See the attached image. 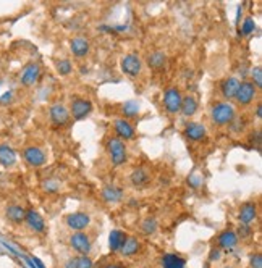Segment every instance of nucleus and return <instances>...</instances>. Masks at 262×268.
Returning a JSON list of instances; mask_svg holds the SVG:
<instances>
[{
	"mask_svg": "<svg viewBox=\"0 0 262 268\" xmlns=\"http://www.w3.org/2000/svg\"><path fill=\"white\" fill-rule=\"evenodd\" d=\"M107 147H109V155H110L112 165H115V167L123 165L126 162V158H128L125 142L121 139H118V137H110Z\"/></svg>",
	"mask_w": 262,
	"mask_h": 268,
	"instance_id": "obj_2",
	"label": "nucleus"
},
{
	"mask_svg": "<svg viewBox=\"0 0 262 268\" xmlns=\"http://www.w3.org/2000/svg\"><path fill=\"white\" fill-rule=\"evenodd\" d=\"M75 260H76V268H93V260L89 255H79Z\"/></svg>",
	"mask_w": 262,
	"mask_h": 268,
	"instance_id": "obj_33",
	"label": "nucleus"
},
{
	"mask_svg": "<svg viewBox=\"0 0 262 268\" xmlns=\"http://www.w3.org/2000/svg\"><path fill=\"white\" fill-rule=\"evenodd\" d=\"M65 222H67V226L70 230L78 233V231H83L88 228L89 223H91V217L84 212H73V213L67 215Z\"/></svg>",
	"mask_w": 262,
	"mask_h": 268,
	"instance_id": "obj_10",
	"label": "nucleus"
},
{
	"mask_svg": "<svg viewBox=\"0 0 262 268\" xmlns=\"http://www.w3.org/2000/svg\"><path fill=\"white\" fill-rule=\"evenodd\" d=\"M143 231L146 234H154L157 231V222H155V218H147V220L143 222Z\"/></svg>",
	"mask_w": 262,
	"mask_h": 268,
	"instance_id": "obj_30",
	"label": "nucleus"
},
{
	"mask_svg": "<svg viewBox=\"0 0 262 268\" xmlns=\"http://www.w3.org/2000/svg\"><path fill=\"white\" fill-rule=\"evenodd\" d=\"M139 249H141V242H139L136 238H126L125 244H123V247H121L120 252L123 255H126V257H129V255L138 254Z\"/></svg>",
	"mask_w": 262,
	"mask_h": 268,
	"instance_id": "obj_26",
	"label": "nucleus"
},
{
	"mask_svg": "<svg viewBox=\"0 0 262 268\" xmlns=\"http://www.w3.org/2000/svg\"><path fill=\"white\" fill-rule=\"evenodd\" d=\"M207 134V129L202 123H198V121H190L186 126H185V136L186 139H190L193 142H199L202 141L204 137Z\"/></svg>",
	"mask_w": 262,
	"mask_h": 268,
	"instance_id": "obj_12",
	"label": "nucleus"
},
{
	"mask_svg": "<svg viewBox=\"0 0 262 268\" xmlns=\"http://www.w3.org/2000/svg\"><path fill=\"white\" fill-rule=\"evenodd\" d=\"M93 112V102L83 97H73L70 103V117L73 120H83Z\"/></svg>",
	"mask_w": 262,
	"mask_h": 268,
	"instance_id": "obj_3",
	"label": "nucleus"
},
{
	"mask_svg": "<svg viewBox=\"0 0 262 268\" xmlns=\"http://www.w3.org/2000/svg\"><path fill=\"white\" fill-rule=\"evenodd\" d=\"M129 181L133 186H136V188H141V186L149 183V175H147L144 168H135L133 173L129 175Z\"/></svg>",
	"mask_w": 262,
	"mask_h": 268,
	"instance_id": "obj_24",
	"label": "nucleus"
},
{
	"mask_svg": "<svg viewBox=\"0 0 262 268\" xmlns=\"http://www.w3.org/2000/svg\"><path fill=\"white\" fill-rule=\"evenodd\" d=\"M251 78H252V84L256 87L262 86V68L260 67H254L251 70Z\"/></svg>",
	"mask_w": 262,
	"mask_h": 268,
	"instance_id": "obj_32",
	"label": "nucleus"
},
{
	"mask_svg": "<svg viewBox=\"0 0 262 268\" xmlns=\"http://www.w3.org/2000/svg\"><path fill=\"white\" fill-rule=\"evenodd\" d=\"M121 112L125 113V117L133 118V117H136L138 113H139V103L135 102V100H129V102L123 103V107H121Z\"/></svg>",
	"mask_w": 262,
	"mask_h": 268,
	"instance_id": "obj_28",
	"label": "nucleus"
},
{
	"mask_svg": "<svg viewBox=\"0 0 262 268\" xmlns=\"http://www.w3.org/2000/svg\"><path fill=\"white\" fill-rule=\"evenodd\" d=\"M40 78V67L39 63H29L24 67V70L20 75V84L24 87H31L34 86Z\"/></svg>",
	"mask_w": 262,
	"mask_h": 268,
	"instance_id": "obj_9",
	"label": "nucleus"
},
{
	"mask_svg": "<svg viewBox=\"0 0 262 268\" xmlns=\"http://www.w3.org/2000/svg\"><path fill=\"white\" fill-rule=\"evenodd\" d=\"M113 129H115V133H117V137L121 141H128V139H133L135 137V128L133 125L129 123V121L126 120H117L115 121V125H113Z\"/></svg>",
	"mask_w": 262,
	"mask_h": 268,
	"instance_id": "obj_16",
	"label": "nucleus"
},
{
	"mask_svg": "<svg viewBox=\"0 0 262 268\" xmlns=\"http://www.w3.org/2000/svg\"><path fill=\"white\" fill-rule=\"evenodd\" d=\"M23 158L29 167H42L47 162L46 152L37 145H29L23 150Z\"/></svg>",
	"mask_w": 262,
	"mask_h": 268,
	"instance_id": "obj_6",
	"label": "nucleus"
},
{
	"mask_svg": "<svg viewBox=\"0 0 262 268\" xmlns=\"http://www.w3.org/2000/svg\"><path fill=\"white\" fill-rule=\"evenodd\" d=\"M16 164V152L8 144H0V165L8 168Z\"/></svg>",
	"mask_w": 262,
	"mask_h": 268,
	"instance_id": "obj_19",
	"label": "nucleus"
},
{
	"mask_svg": "<svg viewBox=\"0 0 262 268\" xmlns=\"http://www.w3.org/2000/svg\"><path fill=\"white\" fill-rule=\"evenodd\" d=\"M24 223L28 225V228L34 233H42L46 230V222L44 218L40 217L39 212L36 210H26V215H24Z\"/></svg>",
	"mask_w": 262,
	"mask_h": 268,
	"instance_id": "obj_13",
	"label": "nucleus"
},
{
	"mask_svg": "<svg viewBox=\"0 0 262 268\" xmlns=\"http://www.w3.org/2000/svg\"><path fill=\"white\" fill-rule=\"evenodd\" d=\"M257 218V205L256 202H244L240 208V222L241 225L251 226Z\"/></svg>",
	"mask_w": 262,
	"mask_h": 268,
	"instance_id": "obj_14",
	"label": "nucleus"
},
{
	"mask_svg": "<svg viewBox=\"0 0 262 268\" xmlns=\"http://www.w3.org/2000/svg\"><path fill=\"white\" fill-rule=\"evenodd\" d=\"M70 246L79 255H88L89 250H91V239H89V236L84 231H78L75 234H71Z\"/></svg>",
	"mask_w": 262,
	"mask_h": 268,
	"instance_id": "obj_8",
	"label": "nucleus"
},
{
	"mask_svg": "<svg viewBox=\"0 0 262 268\" xmlns=\"http://www.w3.org/2000/svg\"><path fill=\"white\" fill-rule=\"evenodd\" d=\"M120 67H121V71H123L125 75H128V76H131V78H135V76H138L139 73H141V70H143V60L139 59L138 53L131 52V53L125 55L123 59H121Z\"/></svg>",
	"mask_w": 262,
	"mask_h": 268,
	"instance_id": "obj_5",
	"label": "nucleus"
},
{
	"mask_svg": "<svg viewBox=\"0 0 262 268\" xmlns=\"http://www.w3.org/2000/svg\"><path fill=\"white\" fill-rule=\"evenodd\" d=\"M24 215H26V210L18 204H10L5 208V217L7 220L13 223V225H21L24 223Z\"/></svg>",
	"mask_w": 262,
	"mask_h": 268,
	"instance_id": "obj_17",
	"label": "nucleus"
},
{
	"mask_svg": "<svg viewBox=\"0 0 262 268\" xmlns=\"http://www.w3.org/2000/svg\"><path fill=\"white\" fill-rule=\"evenodd\" d=\"M254 29H256V21L252 18H246L241 26V34L248 36V34H251V32H254Z\"/></svg>",
	"mask_w": 262,
	"mask_h": 268,
	"instance_id": "obj_31",
	"label": "nucleus"
},
{
	"mask_svg": "<svg viewBox=\"0 0 262 268\" xmlns=\"http://www.w3.org/2000/svg\"><path fill=\"white\" fill-rule=\"evenodd\" d=\"M225 268H233V266H225Z\"/></svg>",
	"mask_w": 262,
	"mask_h": 268,
	"instance_id": "obj_42",
	"label": "nucleus"
},
{
	"mask_svg": "<svg viewBox=\"0 0 262 268\" xmlns=\"http://www.w3.org/2000/svg\"><path fill=\"white\" fill-rule=\"evenodd\" d=\"M236 236H240V238H249V236H251V226L240 225V228H238V233H236Z\"/></svg>",
	"mask_w": 262,
	"mask_h": 268,
	"instance_id": "obj_35",
	"label": "nucleus"
},
{
	"mask_svg": "<svg viewBox=\"0 0 262 268\" xmlns=\"http://www.w3.org/2000/svg\"><path fill=\"white\" fill-rule=\"evenodd\" d=\"M210 120L219 126L230 125L235 120V107L230 102H217L210 109Z\"/></svg>",
	"mask_w": 262,
	"mask_h": 268,
	"instance_id": "obj_1",
	"label": "nucleus"
},
{
	"mask_svg": "<svg viewBox=\"0 0 262 268\" xmlns=\"http://www.w3.org/2000/svg\"><path fill=\"white\" fill-rule=\"evenodd\" d=\"M180 112L188 118L193 117L194 113L198 112V100H196L193 95H185L182 99V109H180Z\"/></svg>",
	"mask_w": 262,
	"mask_h": 268,
	"instance_id": "obj_23",
	"label": "nucleus"
},
{
	"mask_svg": "<svg viewBox=\"0 0 262 268\" xmlns=\"http://www.w3.org/2000/svg\"><path fill=\"white\" fill-rule=\"evenodd\" d=\"M165 62H167V57L163 52H152L149 57H147V63H149V67L154 70H160L165 67Z\"/></svg>",
	"mask_w": 262,
	"mask_h": 268,
	"instance_id": "obj_27",
	"label": "nucleus"
},
{
	"mask_svg": "<svg viewBox=\"0 0 262 268\" xmlns=\"http://www.w3.org/2000/svg\"><path fill=\"white\" fill-rule=\"evenodd\" d=\"M220 258V249L215 247V249H212V252H210V262H215Z\"/></svg>",
	"mask_w": 262,
	"mask_h": 268,
	"instance_id": "obj_37",
	"label": "nucleus"
},
{
	"mask_svg": "<svg viewBox=\"0 0 262 268\" xmlns=\"http://www.w3.org/2000/svg\"><path fill=\"white\" fill-rule=\"evenodd\" d=\"M121 197H123V191L117 186H107L102 189V199L109 204H115V202L121 200Z\"/></svg>",
	"mask_w": 262,
	"mask_h": 268,
	"instance_id": "obj_22",
	"label": "nucleus"
},
{
	"mask_svg": "<svg viewBox=\"0 0 262 268\" xmlns=\"http://www.w3.org/2000/svg\"><path fill=\"white\" fill-rule=\"evenodd\" d=\"M32 260H34V263L37 265V268H46L42 263H40V260H39V258H32Z\"/></svg>",
	"mask_w": 262,
	"mask_h": 268,
	"instance_id": "obj_41",
	"label": "nucleus"
},
{
	"mask_svg": "<svg viewBox=\"0 0 262 268\" xmlns=\"http://www.w3.org/2000/svg\"><path fill=\"white\" fill-rule=\"evenodd\" d=\"M105 268H125L123 265H120V263H110V265H107Z\"/></svg>",
	"mask_w": 262,
	"mask_h": 268,
	"instance_id": "obj_39",
	"label": "nucleus"
},
{
	"mask_svg": "<svg viewBox=\"0 0 262 268\" xmlns=\"http://www.w3.org/2000/svg\"><path fill=\"white\" fill-rule=\"evenodd\" d=\"M65 268H76V260H75V258H70V260L67 262V265H65Z\"/></svg>",
	"mask_w": 262,
	"mask_h": 268,
	"instance_id": "obj_38",
	"label": "nucleus"
},
{
	"mask_svg": "<svg viewBox=\"0 0 262 268\" xmlns=\"http://www.w3.org/2000/svg\"><path fill=\"white\" fill-rule=\"evenodd\" d=\"M236 242H238V236H236V233L233 231H224L222 234L219 236V249L220 250H230L236 246Z\"/></svg>",
	"mask_w": 262,
	"mask_h": 268,
	"instance_id": "obj_21",
	"label": "nucleus"
},
{
	"mask_svg": "<svg viewBox=\"0 0 262 268\" xmlns=\"http://www.w3.org/2000/svg\"><path fill=\"white\" fill-rule=\"evenodd\" d=\"M73 70V65L68 59H63L57 62V71H59V75L65 76V75H70Z\"/></svg>",
	"mask_w": 262,
	"mask_h": 268,
	"instance_id": "obj_29",
	"label": "nucleus"
},
{
	"mask_svg": "<svg viewBox=\"0 0 262 268\" xmlns=\"http://www.w3.org/2000/svg\"><path fill=\"white\" fill-rule=\"evenodd\" d=\"M185 265H186L185 258L177 254H165L162 257L163 268H185Z\"/></svg>",
	"mask_w": 262,
	"mask_h": 268,
	"instance_id": "obj_25",
	"label": "nucleus"
},
{
	"mask_svg": "<svg viewBox=\"0 0 262 268\" xmlns=\"http://www.w3.org/2000/svg\"><path fill=\"white\" fill-rule=\"evenodd\" d=\"M240 84L241 83H240L238 78L230 76V78H227V79L222 81V83H220V92H222V95L225 97V99L232 100V99H235L236 92H238Z\"/></svg>",
	"mask_w": 262,
	"mask_h": 268,
	"instance_id": "obj_15",
	"label": "nucleus"
},
{
	"mask_svg": "<svg viewBox=\"0 0 262 268\" xmlns=\"http://www.w3.org/2000/svg\"><path fill=\"white\" fill-rule=\"evenodd\" d=\"M49 115L55 126H63L70 121V110L63 103H54L49 110Z\"/></svg>",
	"mask_w": 262,
	"mask_h": 268,
	"instance_id": "obj_11",
	"label": "nucleus"
},
{
	"mask_svg": "<svg viewBox=\"0 0 262 268\" xmlns=\"http://www.w3.org/2000/svg\"><path fill=\"white\" fill-rule=\"evenodd\" d=\"M256 95H257V87L252 84L251 81H244V83L240 84L238 92L235 95V100L240 105H243V107H246V105H249L254 100Z\"/></svg>",
	"mask_w": 262,
	"mask_h": 268,
	"instance_id": "obj_7",
	"label": "nucleus"
},
{
	"mask_svg": "<svg viewBox=\"0 0 262 268\" xmlns=\"http://www.w3.org/2000/svg\"><path fill=\"white\" fill-rule=\"evenodd\" d=\"M59 181H55V180H46L44 181V189L47 192H55L57 189H59Z\"/></svg>",
	"mask_w": 262,
	"mask_h": 268,
	"instance_id": "obj_34",
	"label": "nucleus"
},
{
	"mask_svg": "<svg viewBox=\"0 0 262 268\" xmlns=\"http://www.w3.org/2000/svg\"><path fill=\"white\" fill-rule=\"evenodd\" d=\"M256 117L260 118L262 117V105H257V110H256Z\"/></svg>",
	"mask_w": 262,
	"mask_h": 268,
	"instance_id": "obj_40",
	"label": "nucleus"
},
{
	"mask_svg": "<svg viewBox=\"0 0 262 268\" xmlns=\"http://www.w3.org/2000/svg\"><path fill=\"white\" fill-rule=\"evenodd\" d=\"M182 99H183V95L180 92V89L168 87L167 91L163 92V107H165L168 113L175 115V113H178L180 109H182Z\"/></svg>",
	"mask_w": 262,
	"mask_h": 268,
	"instance_id": "obj_4",
	"label": "nucleus"
},
{
	"mask_svg": "<svg viewBox=\"0 0 262 268\" xmlns=\"http://www.w3.org/2000/svg\"><path fill=\"white\" fill-rule=\"evenodd\" d=\"M126 238H128L126 233L120 231V230H113L110 233V236H109V246H110L112 252H120L121 247H123V244H125Z\"/></svg>",
	"mask_w": 262,
	"mask_h": 268,
	"instance_id": "obj_20",
	"label": "nucleus"
},
{
	"mask_svg": "<svg viewBox=\"0 0 262 268\" xmlns=\"http://www.w3.org/2000/svg\"><path fill=\"white\" fill-rule=\"evenodd\" d=\"M251 266L252 268H262V257L260 254H256L251 257Z\"/></svg>",
	"mask_w": 262,
	"mask_h": 268,
	"instance_id": "obj_36",
	"label": "nucleus"
},
{
	"mask_svg": "<svg viewBox=\"0 0 262 268\" xmlns=\"http://www.w3.org/2000/svg\"><path fill=\"white\" fill-rule=\"evenodd\" d=\"M70 48L76 59H83L89 53V40L86 37H73L70 40Z\"/></svg>",
	"mask_w": 262,
	"mask_h": 268,
	"instance_id": "obj_18",
	"label": "nucleus"
}]
</instances>
